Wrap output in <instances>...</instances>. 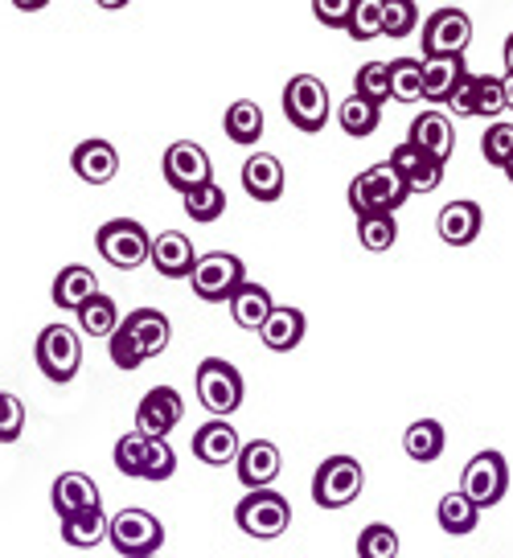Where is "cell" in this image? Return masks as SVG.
I'll return each instance as SVG.
<instances>
[{"mask_svg":"<svg viewBox=\"0 0 513 558\" xmlns=\"http://www.w3.org/2000/svg\"><path fill=\"white\" fill-rule=\"evenodd\" d=\"M448 111L461 116V120H473V116H477V74H464L461 87L452 90V99H448Z\"/></svg>","mask_w":513,"mask_h":558,"instance_id":"48","label":"cell"},{"mask_svg":"<svg viewBox=\"0 0 513 558\" xmlns=\"http://www.w3.org/2000/svg\"><path fill=\"white\" fill-rule=\"evenodd\" d=\"M107 349H111V362H115V369H124V374H132V369L144 366V353H141V345H136V337H132V329H127V325H120V329H115V337L107 341Z\"/></svg>","mask_w":513,"mask_h":558,"instance_id":"43","label":"cell"},{"mask_svg":"<svg viewBox=\"0 0 513 558\" xmlns=\"http://www.w3.org/2000/svg\"><path fill=\"white\" fill-rule=\"evenodd\" d=\"M160 173H164V181H169L181 197H190L194 190H201V185H210L213 181L210 153H206L201 144H194V140H178V144L164 148Z\"/></svg>","mask_w":513,"mask_h":558,"instance_id":"11","label":"cell"},{"mask_svg":"<svg viewBox=\"0 0 513 558\" xmlns=\"http://www.w3.org/2000/svg\"><path fill=\"white\" fill-rule=\"evenodd\" d=\"M480 157L489 160L493 169H505L513 157V123L505 120H493L485 128V136H480Z\"/></svg>","mask_w":513,"mask_h":558,"instance_id":"40","label":"cell"},{"mask_svg":"<svg viewBox=\"0 0 513 558\" xmlns=\"http://www.w3.org/2000/svg\"><path fill=\"white\" fill-rule=\"evenodd\" d=\"M190 283H194V296L206 300V304H231V296L247 283V267H243V259L239 255H231V251H210V255H201L194 267V276H190Z\"/></svg>","mask_w":513,"mask_h":558,"instance_id":"9","label":"cell"},{"mask_svg":"<svg viewBox=\"0 0 513 558\" xmlns=\"http://www.w3.org/2000/svg\"><path fill=\"white\" fill-rule=\"evenodd\" d=\"M390 165H394V173L407 181L411 193L440 190L443 165H440V160H431L427 153H419L415 144H399V148H390Z\"/></svg>","mask_w":513,"mask_h":558,"instance_id":"20","label":"cell"},{"mask_svg":"<svg viewBox=\"0 0 513 558\" xmlns=\"http://www.w3.org/2000/svg\"><path fill=\"white\" fill-rule=\"evenodd\" d=\"M283 120L304 136H317L329 123V87L317 74H292L283 87Z\"/></svg>","mask_w":513,"mask_h":558,"instance_id":"3","label":"cell"},{"mask_svg":"<svg viewBox=\"0 0 513 558\" xmlns=\"http://www.w3.org/2000/svg\"><path fill=\"white\" fill-rule=\"evenodd\" d=\"M480 227H485V209L473 197H461V202H448L436 218V230L448 246H468L477 243Z\"/></svg>","mask_w":513,"mask_h":558,"instance_id":"18","label":"cell"},{"mask_svg":"<svg viewBox=\"0 0 513 558\" xmlns=\"http://www.w3.org/2000/svg\"><path fill=\"white\" fill-rule=\"evenodd\" d=\"M124 325V316H120V304L107 296V292H99V296L90 300L87 308L78 313V329L87 332V337H115V329Z\"/></svg>","mask_w":513,"mask_h":558,"instance_id":"34","label":"cell"},{"mask_svg":"<svg viewBox=\"0 0 513 558\" xmlns=\"http://www.w3.org/2000/svg\"><path fill=\"white\" fill-rule=\"evenodd\" d=\"M304 329H308V320H304L301 308H276L259 337L271 353H292L304 341Z\"/></svg>","mask_w":513,"mask_h":558,"instance_id":"29","label":"cell"},{"mask_svg":"<svg viewBox=\"0 0 513 558\" xmlns=\"http://www.w3.org/2000/svg\"><path fill=\"white\" fill-rule=\"evenodd\" d=\"M280 464H283V456L271 439H251V444H243L234 472H239V481L247 485V493H259V488H271V481L280 476Z\"/></svg>","mask_w":513,"mask_h":558,"instance_id":"17","label":"cell"},{"mask_svg":"<svg viewBox=\"0 0 513 558\" xmlns=\"http://www.w3.org/2000/svg\"><path fill=\"white\" fill-rule=\"evenodd\" d=\"M473 41V17L464 9L443 4L424 21V58H464Z\"/></svg>","mask_w":513,"mask_h":558,"instance_id":"12","label":"cell"},{"mask_svg":"<svg viewBox=\"0 0 513 558\" xmlns=\"http://www.w3.org/2000/svg\"><path fill=\"white\" fill-rule=\"evenodd\" d=\"M510 111V99H505V78L497 74H477V116H501Z\"/></svg>","mask_w":513,"mask_h":558,"instance_id":"42","label":"cell"},{"mask_svg":"<svg viewBox=\"0 0 513 558\" xmlns=\"http://www.w3.org/2000/svg\"><path fill=\"white\" fill-rule=\"evenodd\" d=\"M283 165L280 157L271 153H251L247 165H243V190H247L251 202H280L283 197Z\"/></svg>","mask_w":513,"mask_h":558,"instance_id":"23","label":"cell"},{"mask_svg":"<svg viewBox=\"0 0 513 558\" xmlns=\"http://www.w3.org/2000/svg\"><path fill=\"white\" fill-rule=\"evenodd\" d=\"M464 74H468L464 58H424V99L427 104H448Z\"/></svg>","mask_w":513,"mask_h":558,"instance_id":"26","label":"cell"},{"mask_svg":"<svg viewBox=\"0 0 513 558\" xmlns=\"http://www.w3.org/2000/svg\"><path fill=\"white\" fill-rule=\"evenodd\" d=\"M390 99H399V104L424 99V58H394L390 62Z\"/></svg>","mask_w":513,"mask_h":558,"instance_id":"33","label":"cell"},{"mask_svg":"<svg viewBox=\"0 0 513 558\" xmlns=\"http://www.w3.org/2000/svg\"><path fill=\"white\" fill-rule=\"evenodd\" d=\"M53 513H58V522H66V518H78V513H90V509H103V497H99V485L90 481L87 472H62L58 481H53Z\"/></svg>","mask_w":513,"mask_h":558,"instance_id":"15","label":"cell"},{"mask_svg":"<svg viewBox=\"0 0 513 558\" xmlns=\"http://www.w3.org/2000/svg\"><path fill=\"white\" fill-rule=\"evenodd\" d=\"M222 132H227V140L239 144V148L259 144V136H264V107L251 104V99L231 104L227 107V116H222Z\"/></svg>","mask_w":513,"mask_h":558,"instance_id":"28","label":"cell"},{"mask_svg":"<svg viewBox=\"0 0 513 558\" xmlns=\"http://www.w3.org/2000/svg\"><path fill=\"white\" fill-rule=\"evenodd\" d=\"M53 304L62 308V313H83L90 300L99 296V279L90 267L83 263H71V267H62L58 276H53V288H50Z\"/></svg>","mask_w":513,"mask_h":558,"instance_id":"21","label":"cell"},{"mask_svg":"<svg viewBox=\"0 0 513 558\" xmlns=\"http://www.w3.org/2000/svg\"><path fill=\"white\" fill-rule=\"evenodd\" d=\"M37 369L50 378V383L66 386L74 383V374L83 366V341L71 325H46L37 332V345H34Z\"/></svg>","mask_w":513,"mask_h":558,"instance_id":"8","label":"cell"},{"mask_svg":"<svg viewBox=\"0 0 513 558\" xmlns=\"http://www.w3.org/2000/svg\"><path fill=\"white\" fill-rule=\"evenodd\" d=\"M95 246L120 271H136L141 263L152 259V239H148V230L136 218H111V222H103L99 234H95Z\"/></svg>","mask_w":513,"mask_h":558,"instance_id":"7","label":"cell"},{"mask_svg":"<svg viewBox=\"0 0 513 558\" xmlns=\"http://www.w3.org/2000/svg\"><path fill=\"white\" fill-rule=\"evenodd\" d=\"M345 34L354 37V41H374V37L387 34V0H357Z\"/></svg>","mask_w":513,"mask_h":558,"instance_id":"35","label":"cell"},{"mask_svg":"<svg viewBox=\"0 0 513 558\" xmlns=\"http://www.w3.org/2000/svg\"><path fill=\"white\" fill-rule=\"evenodd\" d=\"M231 316L239 329H251V332H264V325L271 320V313H276V304H271V292H267L264 283H255V279H247L239 292L231 296Z\"/></svg>","mask_w":513,"mask_h":558,"instance_id":"24","label":"cell"},{"mask_svg":"<svg viewBox=\"0 0 513 558\" xmlns=\"http://www.w3.org/2000/svg\"><path fill=\"white\" fill-rule=\"evenodd\" d=\"M185 214H190L194 222H213V218H222V214H227V193H222V185L210 181V185H201V190L190 193V197H185Z\"/></svg>","mask_w":513,"mask_h":558,"instance_id":"41","label":"cell"},{"mask_svg":"<svg viewBox=\"0 0 513 558\" xmlns=\"http://www.w3.org/2000/svg\"><path fill=\"white\" fill-rule=\"evenodd\" d=\"M234 522L247 538L271 542L283 538L288 525H292V506L283 501L276 488H259V493H247L239 506H234Z\"/></svg>","mask_w":513,"mask_h":558,"instance_id":"6","label":"cell"},{"mask_svg":"<svg viewBox=\"0 0 513 558\" xmlns=\"http://www.w3.org/2000/svg\"><path fill=\"white\" fill-rule=\"evenodd\" d=\"M505 99H510V111H513V78H505Z\"/></svg>","mask_w":513,"mask_h":558,"instance_id":"50","label":"cell"},{"mask_svg":"<svg viewBox=\"0 0 513 558\" xmlns=\"http://www.w3.org/2000/svg\"><path fill=\"white\" fill-rule=\"evenodd\" d=\"M111 530V518H103V509H90V513H78V518H66L62 522V542L74 546V550H90L99 546Z\"/></svg>","mask_w":513,"mask_h":558,"instance_id":"32","label":"cell"},{"mask_svg":"<svg viewBox=\"0 0 513 558\" xmlns=\"http://www.w3.org/2000/svg\"><path fill=\"white\" fill-rule=\"evenodd\" d=\"M178 472V452H173V444H164V439H152V448H148V469H144V481H169Z\"/></svg>","mask_w":513,"mask_h":558,"instance_id":"46","label":"cell"},{"mask_svg":"<svg viewBox=\"0 0 513 558\" xmlns=\"http://www.w3.org/2000/svg\"><path fill=\"white\" fill-rule=\"evenodd\" d=\"M350 209H354L357 218H374V214H399L403 209V202L411 197L407 181L394 173V165L390 160H378V165H370L366 173H357L354 181H350Z\"/></svg>","mask_w":513,"mask_h":558,"instance_id":"1","label":"cell"},{"mask_svg":"<svg viewBox=\"0 0 513 558\" xmlns=\"http://www.w3.org/2000/svg\"><path fill=\"white\" fill-rule=\"evenodd\" d=\"M505 78H513V34L505 37Z\"/></svg>","mask_w":513,"mask_h":558,"instance_id":"49","label":"cell"},{"mask_svg":"<svg viewBox=\"0 0 513 558\" xmlns=\"http://www.w3.org/2000/svg\"><path fill=\"white\" fill-rule=\"evenodd\" d=\"M185 418V399L173 386H152L136 407V432L144 439H169V432Z\"/></svg>","mask_w":513,"mask_h":558,"instance_id":"13","label":"cell"},{"mask_svg":"<svg viewBox=\"0 0 513 558\" xmlns=\"http://www.w3.org/2000/svg\"><path fill=\"white\" fill-rule=\"evenodd\" d=\"M148 448H152V439H144L141 432H127V436H120L111 460H115V469L124 472V476L144 481V469H148Z\"/></svg>","mask_w":513,"mask_h":558,"instance_id":"36","label":"cell"},{"mask_svg":"<svg viewBox=\"0 0 513 558\" xmlns=\"http://www.w3.org/2000/svg\"><path fill=\"white\" fill-rule=\"evenodd\" d=\"M448 448V436H443L440 418H415L403 436V452L415 460V464H436Z\"/></svg>","mask_w":513,"mask_h":558,"instance_id":"27","label":"cell"},{"mask_svg":"<svg viewBox=\"0 0 513 558\" xmlns=\"http://www.w3.org/2000/svg\"><path fill=\"white\" fill-rule=\"evenodd\" d=\"M357 239L366 251H390V246L399 243V222L390 218V214H374V218H357Z\"/></svg>","mask_w":513,"mask_h":558,"instance_id":"37","label":"cell"},{"mask_svg":"<svg viewBox=\"0 0 513 558\" xmlns=\"http://www.w3.org/2000/svg\"><path fill=\"white\" fill-rule=\"evenodd\" d=\"M419 25V4L415 0H387V34L407 37Z\"/></svg>","mask_w":513,"mask_h":558,"instance_id":"45","label":"cell"},{"mask_svg":"<svg viewBox=\"0 0 513 558\" xmlns=\"http://www.w3.org/2000/svg\"><path fill=\"white\" fill-rule=\"evenodd\" d=\"M357 0H313V17L329 29H350V17H354Z\"/></svg>","mask_w":513,"mask_h":558,"instance_id":"47","label":"cell"},{"mask_svg":"<svg viewBox=\"0 0 513 558\" xmlns=\"http://www.w3.org/2000/svg\"><path fill=\"white\" fill-rule=\"evenodd\" d=\"M501 173L510 177V185H513V157H510V165H505V169H501Z\"/></svg>","mask_w":513,"mask_h":558,"instance_id":"51","label":"cell"},{"mask_svg":"<svg viewBox=\"0 0 513 558\" xmlns=\"http://www.w3.org/2000/svg\"><path fill=\"white\" fill-rule=\"evenodd\" d=\"M461 493L477 509L501 506V501H505V493H510V464H505V456L493 452V448L473 456V460L464 464Z\"/></svg>","mask_w":513,"mask_h":558,"instance_id":"10","label":"cell"},{"mask_svg":"<svg viewBox=\"0 0 513 558\" xmlns=\"http://www.w3.org/2000/svg\"><path fill=\"white\" fill-rule=\"evenodd\" d=\"M407 144H415L419 153H427L431 160H440V165H448V157L456 153V128H452V120L443 116V111H424V116H415L411 120V136Z\"/></svg>","mask_w":513,"mask_h":558,"instance_id":"16","label":"cell"},{"mask_svg":"<svg viewBox=\"0 0 513 558\" xmlns=\"http://www.w3.org/2000/svg\"><path fill=\"white\" fill-rule=\"evenodd\" d=\"M366 488V469L357 464L354 456H329L313 476V501L317 509H345L354 506Z\"/></svg>","mask_w":513,"mask_h":558,"instance_id":"5","label":"cell"},{"mask_svg":"<svg viewBox=\"0 0 513 558\" xmlns=\"http://www.w3.org/2000/svg\"><path fill=\"white\" fill-rule=\"evenodd\" d=\"M354 95L370 99L374 107H382L390 99V62H366L354 78Z\"/></svg>","mask_w":513,"mask_h":558,"instance_id":"38","label":"cell"},{"mask_svg":"<svg viewBox=\"0 0 513 558\" xmlns=\"http://www.w3.org/2000/svg\"><path fill=\"white\" fill-rule=\"evenodd\" d=\"M124 325L132 329V337H136L144 362H148V357H160V353L169 349V341H173V325H169V316L157 313V308H136V313L124 316Z\"/></svg>","mask_w":513,"mask_h":558,"instance_id":"25","label":"cell"},{"mask_svg":"<svg viewBox=\"0 0 513 558\" xmlns=\"http://www.w3.org/2000/svg\"><path fill=\"white\" fill-rule=\"evenodd\" d=\"M107 542L120 550V558H157V550L164 546V525H160L157 513L127 506L111 518Z\"/></svg>","mask_w":513,"mask_h":558,"instance_id":"4","label":"cell"},{"mask_svg":"<svg viewBox=\"0 0 513 558\" xmlns=\"http://www.w3.org/2000/svg\"><path fill=\"white\" fill-rule=\"evenodd\" d=\"M436 518H440V530L448 534V538H464V534H473V530H477L480 509L464 497L461 488H452V493H443V497H440Z\"/></svg>","mask_w":513,"mask_h":558,"instance_id":"30","label":"cell"},{"mask_svg":"<svg viewBox=\"0 0 513 558\" xmlns=\"http://www.w3.org/2000/svg\"><path fill=\"white\" fill-rule=\"evenodd\" d=\"M71 169L87 185H107V181H115V173H120V153L107 140H83L71 153Z\"/></svg>","mask_w":513,"mask_h":558,"instance_id":"19","label":"cell"},{"mask_svg":"<svg viewBox=\"0 0 513 558\" xmlns=\"http://www.w3.org/2000/svg\"><path fill=\"white\" fill-rule=\"evenodd\" d=\"M239 452H243V439L231 427V418H210L194 432V456L210 469L239 464Z\"/></svg>","mask_w":513,"mask_h":558,"instance_id":"14","label":"cell"},{"mask_svg":"<svg viewBox=\"0 0 513 558\" xmlns=\"http://www.w3.org/2000/svg\"><path fill=\"white\" fill-rule=\"evenodd\" d=\"M357 558H399V534L387 522H370L357 534Z\"/></svg>","mask_w":513,"mask_h":558,"instance_id":"39","label":"cell"},{"mask_svg":"<svg viewBox=\"0 0 513 558\" xmlns=\"http://www.w3.org/2000/svg\"><path fill=\"white\" fill-rule=\"evenodd\" d=\"M197 255L194 243L181 234V230H164V234H157L152 239V267H157L160 276H169V279H190L194 276V267H197Z\"/></svg>","mask_w":513,"mask_h":558,"instance_id":"22","label":"cell"},{"mask_svg":"<svg viewBox=\"0 0 513 558\" xmlns=\"http://www.w3.org/2000/svg\"><path fill=\"white\" fill-rule=\"evenodd\" d=\"M194 386H197V402H201L213 418L234 415V411L243 407V395H247L243 374H239L227 357H206L194 374Z\"/></svg>","mask_w":513,"mask_h":558,"instance_id":"2","label":"cell"},{"mask_svg":"<svg viewBox=\"0 0 513 558\" xmlns=\"http://www.w3.org/2000/svg\"><path fill=\"white\" fill-rule=\"evenodd\" d=\"M25 432V402L0 390V444H17Z\"/></svg>","mask_w":513,"mask_h":558,"instance_id":"44","label":"cell"},{"mask_svg":"<svg viewBox=\"0 0 513 558\" xmlns=\"http://www.w3.org/2000/svg\"><path fill=\"white\" fill-rule=\"evenodd\" d=\"M337 123H341V132L354 140H366L378 132V123H382V107H374L370 99H362V95H345L341 107H337Z\"/></svg>","mask_w":513,"mask_h":558,"instance_id":"31","label":"cell"}]
</instances>
